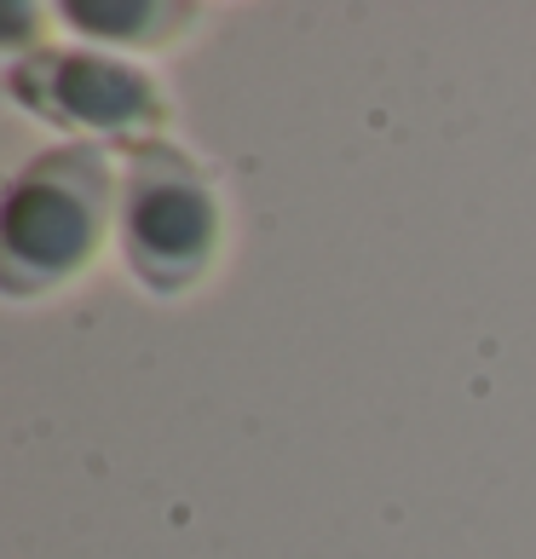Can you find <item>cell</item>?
Instances as JSON below:
<instances>
[{
	"label": "cell",
	"mask_w": 536,
	"mask_h": 559,
	"mask_svg": "<svg viewBox=\"0 0 536 559\" xmlns=\"http://www.w3.org/2000/svg\"><path fill=\"white\" fill-rule=\"evenodd\" d=\"M64 24H81V35H98V40H128V47H156V40H174L184 24H196V7H162V0H144V7H81L70 0L64 7Z\"/></svg>",
	"instance_id": "4"
},
{
	"label": "cell",
	"mask_w": 536,
	"mask_h": 559,
	"mask_svg": "<svg viewBox=\"0 0 536 559\" xmlns=\"http://www.w3.org/2000/svg\"><path fill=\"white\" fill-rule=\"evenodd\" d=\"M116 242L151 295H184L219 254V197L202 162L179 144H133L121 168Z\"/></svg>",
	"instance_id": "2"
},
{
	"label": "cell",
	"mask_w": 536,
	"mask_h": 559,
	"mask_svg": "<svg viewBox=\"0 0 536 559\" xmlns=\"http://www.w3.org/2000/svg\"><path fill=\"white\" fill-rule=\"evenodd\" d=\"M121 209L116 168L98 144H58L12 174L0 202V295L35 300L98 260Z\"/></svg>",
	"instance_id": "1"
},
{
	"label": "cell",
	"mask_w": 536,
	"mask_h": 559,
	"mask_svg": "<svg viewBox=\"0 0 536 559\" xmlns=\"http://www.w3.org/2000/svg\"><path fill=\"white\" fill-rule=\"evenodd\" d=\"M7 93L24 110L58 121V128L93 133V139H133L151 144L162 128V87L139 64H121L105 52L81 47H35L29 58L7 64Z\"/></svg>",
	"instance_id": "3"
}]
</instances>
